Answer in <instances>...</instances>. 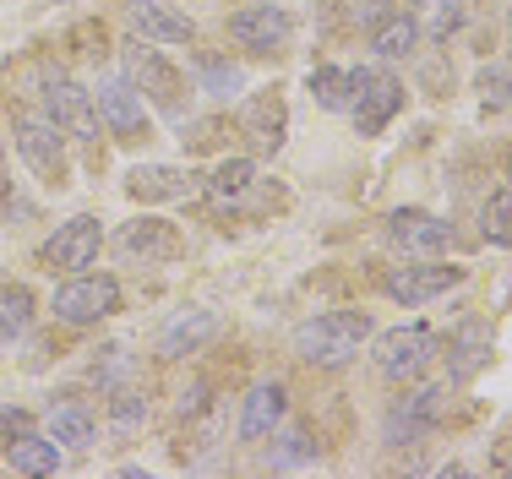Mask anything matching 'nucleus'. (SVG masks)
<instances>
[{
  "instance_id": "obj_1",
  "label": "nucleus",
  "mask_w": 512,
  "mask_h": 479,
  "mask_svg": "<svg viewBox=\"0 0 512 479\" xmlns=\"http://www.w3.org/2000/svg\"><path fill=\"white\" fill-rule=\"evenodd\" d=\"M371 343V316L365 311H316L295 327V354L322 371H344L349 360Z\"/></svg>"
},
{
  "instance_id": "obj_2",
  "label": "nucleus",
  "mask_w": 512,
  "mask_h": 479,
  "mask_svg": "<svg viewBox=\"0 0 512 479\" xmlns=\"http://www.w3.org/2000/svg\"><path fill=\"white\" fill-rule=\"evenodd\" d=\"M398 109H404V82L393 71H382V66L349 71V115H355L360 137H382Z\"/></svg>"
},
{
  "instance_id": "obj_3",
  "label": "nucleus",
  "mask_w": 512,
  "mask_h": 479,
  "mask_svg": "<svg viewBox=\"0 0 512 479\" xmlns=\"http://www.w3.org/2000/svg\"><path fill=\"white\" fill-rule=\"evenodd\" d=\"M17 153L44 186H66L71 158H66V131L50 115H17Z\"/></svg>"
},
{
  "instance_id": "obj_4",
  "label": "nucleus",
  "mask_w": 512,
  "mask_h": 479,
  "mask_svg": "<svg viewBox=\"0 0 512 479\" xmlns=\"http://www.w3.org/2000/svg\"><path fill=\"white\" fill-rule=\"evenodd\" d=\"M120 311V284L109 273H71L66 284L55 289V316L71 327L104 322V316Z\"/></svg>"
},
{
  "instance_id": "obj_5",
  "label": "nucleus",
  "mask_w": 512,
  "mask_h": 479,
  "mask_svg": "<svg viewBox=\"0 0 512 479\" xmlns=\"http://www.w3.org/2000/svg\"><path fill=\"white\" fill-rule=\"evenodd\" d=\"M431 360H436V333L425 322L393 327V333L376 338V371H382L387 382H414V376H425Z\"/></svg>"
},
{
  "instance_id": "obj_6",
  "label": "nucleus",
  "mask_w": 512,
  "mask_h": 479,
  "mask_svg": "<svg viewBox=\"0 0 512 479\" xmlns=\"http://www.w3.org/2000/svg\"><path fill=\"white\" fill-rule=\"evenodd\" d=\"M463 284V267L453 262H436V256H414L409 267H387V278H382V289H387V300H398V305H431L436 294H447V289H458Z\"/></svg>"
},
{
  "instance_id": "obj_7",
  "label": "nucleus",
  "mask_w": 512,
  "mask_h": 479,
  "mask_svg": "<svg viewBox=\"0 0 512 479\" xmlns=\"http://www.w3.org/2000/svg\"><path fill=\"white\" fill-rule=\"evenodd\" d=\"M44 115H50L71 142L99 147V126H104V120H99V104H93V93L77 88L71 77H50V82H44Z\"/></svg>"
},
{
  "instance_id": "obj_8",
  "label": "nucleus",
  "mask_w": 512,
  "mask_h": 479,
  "mask_svg": "<svg viewBox=\"0 0 512 479\" xmlns=\"http://www.w3.org/2000/svg\"><path fill=\"white\" fill-rule=\"evenodd\" d=\"M229 39L246 49V55H278V49H289V39H295V17L284 6H273V0H256V6H240L229 17Z\"/></svg>"
},
{
  "instance_id": "obj_9",
  "label": "nucleus",
  "mask_w": 512,
  "mask_h": 479,
  "mask_svg": "<svg viewBox=\"0 0 512 479\" xmlns=\"http://www.w3.org/2000/svg\"><path fill=\"white\" fill-rule=\"evenodd\" d=\"M126 77H131V88H137L142 98H153L169 120L186 115V77H180L158 49H142V44L131 49V55H126Z\"/></svg>"
},
{
  "instance_id": "obj_10",
  "label": "nucleus",
  "mask_w": 512,
  "mask_h": 479,
  "mask_svg": "<svg viewBox=\"0 0 512 479\" xmlns=\"http://www.w3.org/2000/svg\"><path fill=\"white\" fill-rule=\"evenodd\" d=\"M99 245H104L99 218L77 213V218H66V224H55V235L39 245V262L50 267V273H82V267H93Z\"/></svg>"
},
{
  "instance_id": "obj_11",
  "label": "nucleus",
  "mask_w": 512,
  "mask_h": 479,
  "mask_svg": "<svg viewBox=\"0 0 512 479\" xmlns=\"http://www.w3.org/2000/svg\"><path fill=\"white\" fill-rule=\"evenodd\" d=\"M93 104H99V120L115 142H148L153 137V120H148L142 93L131 88V82H120V77L99 82V88H93Z\"/></svg>"
},
{
  "instance_id": "obj_12",
  "label": "nucleus",
  "mask_w": 512,
  "mask_h": 479,
  "mask_svg": "<svg viewBox=\"0 0 512 479\" xmlns=\"http://www.w3.org/2000/svg\"><path fill=\"white\" fill-rule=\"evenodd\" d=\"M115 251L126 256V262L164 267V262H175V256H180V229L169 224V218H131V224H120Z\"/></svg>"
},
{
  "instance_id": "obj_13",
  "label": "nucleus",
  "mask_w": 512,
  "mask_h": 479,
  "mask_svg": "<svg viewBox=\"0 0 512 479\" xmlns=\"http://www.w3.org/2000/svg\"><path fill=\"white\" fill-rule=\"evenodd\" d=\"M442 420V387H414L387 409V447H420Z\"/></svg>"
},
{
  "instance_id": "obj_14",
  "label": "nucleus",
  "mask_w": 512,
  "mask_h": 479,
  "mask_svg": "<svg viewBox=\"0 0 512 479\" xmlns=\"http://www.w3.org/2000/svg\"><path fill=\"white\" fill-rule=\"evenodd\" d=\"M387 240L404 256H442L453 245V229L425 207H398V213H387Z\"/></svg>"
},
{
  "instance_id": "obj_15",
  "label": "nucleus",
  "mask_w": 512,
  "mask_h": 479,
  "mask_svg": "<svg viewBox=\"0 0 512 479\" xmlns=\"http://www.w3.org/2000/svg\"><path fill=\"white\" fill-rule=\"evenodd\" d=\"M126 28L137 33L142 44H191L197 39V22L186 11L164 6V0H131L126 6Z\"/></svg>"
},
{
  "instance_id": "obj_16",
  "label": "nucleus",
  "mask_w": 512,
  "mask_h": 479,
  "mask_svg": "<svg viewBox=\"0 0 512 479\" xmlns=\"http://www.w3.org/2000/svg\"><path fill=\"white\" fill-rule=\"evenodd\" d=\"M240 131H246V142L256 147V153H278V147H284V131H289L284 93H278V88L251 93L246 109H240Z\"/></svg>"
},
{
  "instance_id": "obj_17",
  "label": "nucleus",
  "mask_w": 512,
  "mask_h": 479,
  "mask_svg": "<svg viewBox=\"0 0 512 479\" xmlns=\"http://www.w3.org/2000/svg\"><path fill=\"white\" fill-rule=\"evenodd\" d=\"M485 365H491V322L469 316V322L447 338V382L463 387V382H474Z\"/></svg>"
},
{
  "instance_id": "obj_18",
  "label": "nucleus",
  "mask_w": 512,
  "mask_h": 479,
  "mask_svg": "<svg viewBox=\"0 0 512 479\" xmlns=\"http://www.w3.org/2000/svg\"><path fill=\"white\" fill-rule=\"evenodd\" d=\"M284 414H289V398H284V387L278 382H256L246 392V409H240V441H267L284 425Z\"/></svg>"
},
{
  "instance_id": "obj_19",
  "label": "nucleus",
  "mask_w": 512,
  "mask_h": 479,
  "mask_svg": "<svg viewBox=\"0 0 512 479\" xmlns=\"http://www.w3.org/2000/svg\"><path fill=\"white\" fill-rule=\"evenodd\" d=\"M256 164L251 158H224V164L207 175V186H202V196L218 207V213H235V207H246L251 202V191H256Z\"/></svg>"
},
{
  "instance_id": "obj_20",
  "label": "nucleus",
  "mask_w": 512,
  "mask_h": 479,
  "mask_svg": "<svg viewBox=\"0 0 512 479\" xmlns=\"http://www.w3.org/2000/svg\"><path fill=\"white\" fill-rule=\"evenodd\" d=\"M50 441L60 452H88L99 441V420L88 403H55L50 409Z\"/></svg>"
},
{
  "instance_id": "obj_21",
  "label": "nucleus",
  "mask_w": 512,
  "mask_h": 479,
  "mask_svg": "<svg viewBox=\"0 0 512 479\" xmlns=\"http://www.w3.org/2000/svg\"><path fill=\"white\" fill-rule=\"evenodd\" d=\"M126 191L137 196V202H175V196L191 191V175L175 164H142L126 175Z\"/></svg>"
},
{
  "instance_id": "obj_22",
  "label": "nucleus",
  "mask_w": 512,
  "mask_h": 479,
  "mask_svg": "<svg viewBox=\"0 0 512 479\" xmlns=\"http://www.w3.org/2000/svg\"><path fill=\"white\" fill-rule=\"evenodd\" d=\"M213 333H218V316L213 311H180L175 322L158 333V354H164V360H180V354L202 349Z\"/></svg>"
},
{
  "instance_id": "obj_23",
  "label": "nucleus",
  "mask_w": 512,
  "mask_h": 479,
  "mask_svg": "<svg viewBox=\"0 0 512 479\" xmlns=\"http://www.w3.org/2000/svg\"><path fill=\"white\" fill-rule=\"evenodd\" d=\"M414 44H420V22H414V11H387V17L371 22V49L382 60H404L414 55Z\"/></svg>"
},
{
  "instance_id": "obj_24",
  "label": "nucleus",
  "mask_w": 512,
  "mask_h": 479,
  "mask_svg": "<svg viewBox=\"0 0 512 479\" xmlns=\"http://www.w3.org/2000/svg\"><path fill=\"white\" fill-rule=\"evenodd\" d=\"M6 463H11L17 474H60V463H66V452H60L50 436L28 431V436H17V441L6 447Z\"/></svg>"
},
{
  "instance_id": "obj_25",
  "label": "nucleus",
  "mask_w": 512,
  "mask_h": 479,
  "mask_svg": "<svg viewBox=\"0 0 512 479\" xmlns=\"http://www.w3.org/2000/svg\"><path fill=\"white\" fill-rule=\"evenodd\" d=\"M33 289L28 284H0V349H11L33 327Z\"/></svg>"
},
{
  "instance_id": "obj_26",
  "label": "nucleus",
  "mask_w": 512,
  "mask_h": 479,
  "mask_svg": "<svg viewBox=\"0 0 512 479\" xmlns=\"http://www.w3.org/2000/svg\"><path fill=\"white\" fill-rule=\"evenodd\" d=\"M306 88H311V98L327 109V115H344L349 109V71L344 66H316L306 77Z\"/></svg>"
},
{
  "instance_id": "obj_27",
  "label": "nucleus",
  "mask_w": 512,
  "mask_h": 479,
  "mask_svg": "<svg viewBox=\"0 0 512 479\" xmlns=\"http://www.w3.org/2000/svg\"><path fill=\"white\" fill-rule=\"evenodd\" d=\"M480 235H485V245H512V186H502L485 202V213H480Z\"/></svg>"
},
{
  "instance_id": "obj_28",
  "label": "nucleus",
  "mask_w": 512,
  "mask_h": 479,
  "mask_svg": "<svg viewBox=\"0 0 512 479\" xmlns=\"http://www.w3.org/2000/svg\"><path fill=\"white\" fill-rule=\"evenodd\" d=\"M202 82H207V93H224V98L246 88L240 66H229V60H202Z\"/></svg>"
},
{
  "instance_id": "obj_29",
  "label": "nucleus",
  "mask_w": 512,
  "mask_h": 479,
  "mask_svg": "<svg viewBox=\"0 0 512 479\" xmlns=\"http://www.w3.org/2000/svg\"><path fill=\"white\" fill-rule=\"evenodd\" d=\"M109 414H115V431H137L148 403H142L137 392H115V398H109Z\"/></svg>"
},
{
  "instance_id": "obj_30",
  "label": "nucleus",
  "mask_w": 512,
  "mask_h": 479,
  "mask_svg": "<svg viewBox=\"0 0 512 479\" xmlns=\"http://www.w3.org/2000/svg\"><path fill=\"white\" fill-rule=\"evenodd\" d=\"M474 88L485 93V104H512V77H507V71H480Z\"/></svg>"
},
{
  "instance_id": "obj_31",
  "label": "nucleus",
  "mask_w": 512,
  "mask_h": 479,
  "mask_svg": "<svg viewBox=\"0 0 512 479\" xmlns=\"http://www.w3.org/2000/svg\"><path fill=\"white\" fill-rule=\"evenodd\" d=\"M33 431V414L28 409H0V447H11L17 436Z\"/></svg>"
},
{
  "instance_id": "obj_32",
  "label": "nucleus",
  "mask_w": 512,
  "mask_h": 479,
  "mask_svg": "<svg viewBox=\"0 0 512 479\" xmlns=\"http://www.w3.org/2000/svg\"><path fill=\"white\" fill-rule=\"evenodd\" d=\"M306 458H316V441H311L306 431H289V436H284V452H278V463H306Z\"/></svg>"
},
{
  "instance_id": "obj_33",
  "label": "nucleus",
  "mask_w": 512,
  "mask_h": 479,
  "mask_svg": "<svg viewBox=\"0 0 512 479\" xmlns=\"http://www.w3.org/2000/svg\"><path fill=\"white\" fill-rule=\"evenodd\" d=\"M349 11H355V22L371 28L376 17H387V11H393V0H349Z\"/></svg>"
},
{
  "instance_id": "obj_34",
  "label": "nucleus",
  "mask_w": 512,
  "mask_h": 479,
  "mask_svg": "<svg viewBox=\"0 0 512 479\" xmlns=\"http://www.w3.org/2000/svg\"><path fill=\"white\" fill-rule=\"evenodd\" d=\"M507 186H512V158H507Z\"/></svg>"
},
{
  "instance_id": "obj_35",
  "label": "nucleus",
  "mask_w": 512,
  "mask_h": 479,
  "mask_svg": "<svg viewBox=\"0 0 512 479\" xmlns=\"http://www.w3.org/2000/svg\"><path fill=\"white\" fill-rule=\"evenodd\" d=\"M404 6H425V0H404Z\"/></svg>"
},
{
  "instance_id": "obj_36",
  "label": "nucleus",
  "mask_w": 512,
  "mask_h": 479,
  "mask_svg": "<svg viewBox=\"0 0 512 479\" xmlns=\"http://www.w3.org/2000/svg\"><path fill=\"white\" fill-rule=\"evenodd\" d=\"M507 39H512V22H507Z\"/></svg>"
}]
</instances>
